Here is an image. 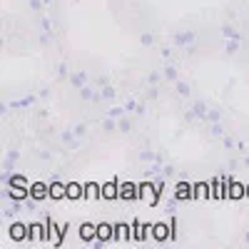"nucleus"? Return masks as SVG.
<instances>
[{
    "instance_id": "nucleus-1",
    "label": "nucleus",
    "mask_w": 249,
    "mask_h": 249,
    "mask_svg": "<svg viewBox=\"0 0 249 249\" xmlns=\"http://www.w3.org/2000/svg\"><path fill=\"white\" fill-rule=\"evenodd\" d=\"M33 195H35V197H43V195H45V187H35Z\"/></svg>"
}]
</instances>
